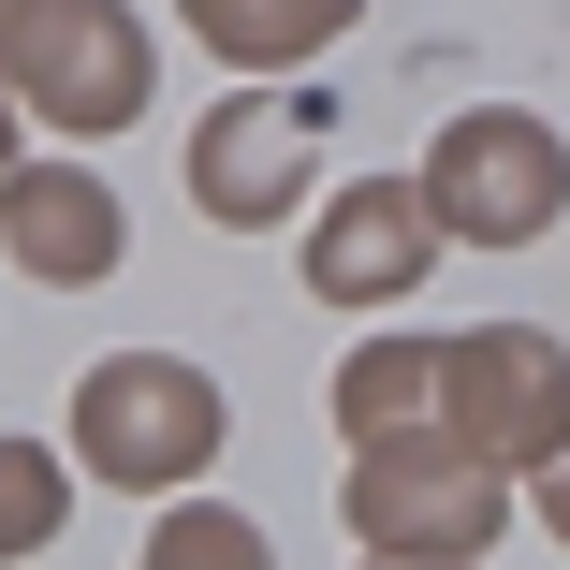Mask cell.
I'll list each match as a JSON object with an SVG mask.
<instances>
[{
  "label": "cell",
  "mask_w": 570,
  "mask_h": 570,
  "mask_svg": "<svg viewBox=\"0 0 570 570\" xmlns=\"http://www.w3.org/2000/svg\"><path fill=\"white\" fill-rule=\"evenodd\" d=\"M0 73H16V102H45V118L118 132L147 102V30L118 0H0Z\"/></svg>",
  "instance_id": "cell-1"
},
{
  "label": "cell",
  "mask_w": 570,
  "mask_h": 570,
  "mask_svg": "<svg viewBox=\"0 0 570 570\" xmlns=\"http://www.w3.org/2000/svg\"><path fill=\"white\" fill-rule=\"evenodd\" d=\"M352 527H366L381 570H469L483 527H498V483H483V453H453V439H381L352 469Z\"/></svg>",
  "instance_id": "cell-2"
},
{
  "label": "cell",
  "mask_w": 570,
  "mask_h": 570,
  "mask_svg": "<svg viewBox=\"0 0 570 570\" xmlns=\"http://www.w3.org/2000/svg\"><path fill=\"white\" fill-rule=\"evenodd\" d=\"M570 161L541 118H453L439 161H424V205H439V235H483V249H527L541 219H556Z\"/></svg>",
  "instance_id": "cell-3"
},
{
  "label": "cell",
  "mask_w": 570,
  "mask_h": 570,
  "mask_svg": "<svg viewBox=\"0 0 570 570\" xmlns=\"http://www.w3.org/2000/svg\"><path fill=\"white\" fill-rule=\"evenodd\" d=\"M73 439H88L102 483H176V469L219 453V395H205L190 366H102V381L73 395Z\"/></svg>",
  "instance_id": "cell-4"
},
{
  "label": "cell",
  "mask_w": 570,
  "mask_h": 570,
  "mask_svg": "<svg viewBox=\"0 0 570 570\" xmlns=\"http://www.w3.org/2000/svg\"><path fill=\"white\" fill-rule=\"evenodd\" d=\"M424 249H439V205H424V190H395V176H366V190L307 235V278H322L336 307H381V293H410V278H424Z\"/></svg>",
  "instance_id": "cell-5"
},
{
  "label": "cell",
  "mask_w": 570,
  "mask_h": 570,
  "mask_svg": "<svg viewBox=\"0 0 570 570\" xmlns=\"http://www.w3.org/2000/svg\"><path fill=\"white\" fill-rule=\"evenodd\" d=\"M439 381H453V410H469V453H483V439H512V453H541V439H570V366L541 352L527 322H498V336H469V352H453Z\"/></svg>",
  "instance_id": "cell-6"
},
{
  "label": "cell",
  "mask_w": 570,
  "mask_h": 570,
  "mask_svg": "<svg viewBox=\"0 0 570 570\" xmlns=\"http://www.w3.org/2000/svg\"><path fill=\"white\" fill-rule=\"evenodd\" d=\"M293 161H307V102H219L205 147H190V190H205L219 219H278Z\"/></svg>",
  "instance_id": "cell-7"
},
{
  "label": "cell",
  "mask_w": 570,
  "mask_h": 570,
  "mask_svg": "<svg viewBox=\"0 0 570 570\" xmlns=\"http://www.w3.org/2000/svg\"><path fill=\"white\" fill-rule=\"evenodd\" d=\"M0 249H16L30 278H102L118 264V205H102L88 176H16L0 190Z\"/></svg>",
  "instance_id": "cell-8"
},
{
  "label": "cell",
  "mask_w": 570,
  "mask_h": 570,
  "mask_svg": "<svg viewBox=\"0 0 570 570\" xmlns=\"http://www.w3.org/2000/svg\"><path fill=\"white\" fill-rule=\"evenodd\" d=\"M352 0H190V30L219 45V59H307Z\"/></svg>",
  "instance_id": "cell-9"
},
{
  "label": "cell",
  "mask_w": 570,
  "mask_h": 570,
  "mask_svg": "<svg viewBox=\"0 0 570 570\" xmlns=\"http://www.w3.org/2000/svg\"><path fill=\"white\" fill-rule=\"evenodd\" d=\"M147 570H278V556H264V527H235V512H176V527L147 541Z\"/></svg>",
  "instance_id": "cell-10"
},
{
  "label": "cell",
  "mask_w": 570,
  "mask_h": 570,
  "mask_svg": "<svg viewBox=\"0 0 570 570\" xmlns=\"http://www.w3.org/2000/svg\"><path fill=\"white\" fill-rule=\"evenodd\" d=\"M45 527H59V469H45L30 439H0V556H30Z\"/></svg>",
  "instance_id": "cell-11"
},
{
  "label": "cell",
  "mask_w": 570,
  "mask_h": 570,
  "mask_svg": "<svg viewBox=\"0 0 570 570\" xmlns=\"http://www.w3.org/2000/svg\"><path fill=\"white\" fill-rule=\"evenodd\" d=\"M424 381H439L424 352H366V366H336V424H395Z\"/></svg>",
  "instance_id": "cell-12"
},
{
  "label": "cell",
  "mask_w": 570,
  "mask_h": 570,
  "mask_svg": "<svg viewBox=\"0 0 570 570\" xmlns=\"http://www.w3.org/2000/svg\"><path fill=\"white\" fill-rule=\"evenodd\" d=\"M541 512H556V541H570V439H556V469H541Z\"/></svg>",
  "instance_id": "cell-13"
},
{
  "label": "cell",
  "mask_w": 570,
  "mask_h": 570,
  "mask_svg": "<svg viewBox=\"0 0 570 570\" xmlns=\"http://www.w3.org/2000/svg\"><path fill=\"white\" fill-rule=\"evenodd\" d=\"M0 190H16V118H0Z\"/></svg>",
  "instance_id": "cell-14"
}]
</instances>
